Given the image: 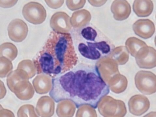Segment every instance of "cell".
I'll use <instances>...</instances> for the list:
<instances>
[{"instance_id": "7", "label": "cell", "mask_w": 156, "mask_h": 117, "mask_svg": "<svg viewBox=\"0 0 156 117\" xmlns=\"http://www.w3.org/2000/svg\"><path fill=\"white\" fill-rule=\"evenodd\" d=\"M133 10L139 17L149 16L152 12L154 5L151 1H135L133 4Z\"/></svg>"}, {"instance_id": "1", "label": "cell", "mask_w": 156, "mask_h": 117, "mask_svg": "<svg viewBox=\"0 0 156 117\" xmlns=\"http://www.w3.org/2000/svg\"><path fill=\"white\" fill-rule=\"evenodd\" d=\"M49 94L56 102L69 100L79 109L88 105L96 109L110 92L97 66L80 63L53 78Z\"/></svg>"}, {"instance_id": "2", "label": "cell", "mask_w": 156, "mask_h": 117, "mask_svg": "<svg viewBox=\"0 0 156 117\" xmlns=\"http://www.w3.org/2000/svg\"><path fill=\"white\" fill-rule=\"evenodd\" d=\"M78 62L71 34L54 30L33 61L38 74L53 78L70 70Z\"/></svg>"}, {"instance_id": "6", "label": "cell", "mask_w": 156, "mask_h": 117, "mask_svg": "<svg viewBox=\"0 0 156 117\" xmlns=\"http://www.w3.org/2000/svg\"><path fill=\"white\" fill-rule=\"evenodd\" d=\"M133 29L136 35L145 39L152 37L155 30L153 22L148 19L137 21L133 25Z\"/></svg>"}, {"instance_id": "5", "label": "cell", "mask_w": 156, "mask_h": 117, "mask_svg": "<svg viewBox=\"0 0 156 117\" xmlns=\"http://www.w3.org/2000/svg\"><path fill=\"white\" fill-rule=\"evenodd\" d=\"M28 26L21 19H16L12 20L8 27V35L12 41L20 42L27 37L28 34Z\"/></svg>"}, {"instance_id": "9", "label": "cell", "mask_w": 156, "mask_h": 117, "mask_svg": "<svg viewBox=\"0 0 156 117\" xmlns=\"http://www.w3.org/2000/svg\"><path fill=\"white\" fill-rule=\"evenodd\" d=\"M81 37L84 40L89 42L96 41L98 38L97 31L90 26H86L83 28L80 31Z\"/></svg>"}, {"instance_id": "8", "label": "cell", "mask_w": 156, "mask_h": 117, "mask_svg": "<svg viewBox=\"0 0 156 117\" xmlns=\"http://www.w3.org/2000/svg\"><path fill=\"white\" fill-rule=\"evenodd\" d=\"M115 16V19L118 21H123L127 18L131 12V6L126 1H118Z\"/></svg>"}, {"instance_id": "3", "label": "cell", "mask_w": 156, "mask_h": 117, "mask_svg": "<svg viewBox=\"0 0 156 117\" xmlns=\"http://www.w3.org/2000/svg\"><path fill=\"white\" fill-rule=\"evenodd\" d=\"M78 52L83 57L91 60H97L111 53L112 47L105 40L95 42L85 41L77 46Z\"/></svg>"}, {"instance_id": "4", "label": "cell", "mask_w": 156, "mask_h": 117, "mask_svg": "<svg viewBox=\"0 0 156 117\" xmlns=\"http://www.w3.org/2000/svg\"><path fill=\"white\" fill-rule=\"evenodd\" d=\"M22 14L24 18L30 23L34 25L40 24L43 22L45 12L43 6L39 3L30 2L23 7Z\"/></svg>"}]
</instances>
